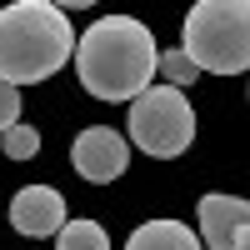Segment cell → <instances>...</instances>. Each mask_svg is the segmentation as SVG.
<instances>
[{"instance_id":"cell-1","label":"cell","mask_w":250,"mask_h":250,"mask_svg":"<svg viewBox=\"0 0 250 250\" xmlns=\"http://www.w3.org/2000/svg\"><path fill=\"white\" fill-rule=\"evenodd\" d=\"M75 70L80 85L95 100H135L145 85H155V35L135 15H105L85 35H75Z\"/></svg>"},{"instance_id":"cell-2","label":"cell","mask_w":250,"mask_h":250,"mask_svg":"<svg viewBox=\"0 0 250 250\" xmlns=\"http://www.w3.org/2000/svg\"><path fill=\"white\" fill-rule=\"evenodd\" d=\"M75 50L70 15L50 0H10L0 10V80L35 85L50 80Z\"/></svg>"},{"instance_id":"cell-3","label":"cell","mask_w":250,"mask_h":250,"mask_svg":"<svg viewBox=\"0 0 250 250\" xmlns=\"http://www.w3.org/2000/svg\"><path fill=\"white\" fill-rule=\"evenodd\" d=\"M185 55L205 75L250 70V0H195L185 15Z\"/></svg>"},{"instance_id":"cell-4","label":"cell","mask_w":250,"mask_h":250,"mask_svg":"<svg viewBox=\"0 0 250 250\" xmlns=\"http://www.w3.org/2000/svg\"><path fill=\"white\" fill-rule=\"evenodd\" d=\"M130 145H140L145 155H160V160H175L190 150L195 140V110L185 90L175 85H145L130 100Z\"/></svg>"},{"instance_id":"cell-5","label":"cell","mask_w":250,"mask_h":250,"mask_svg":"<svg viewBox=\"0 0 250 250\" xmlns=\"http://www.w3.org/2000/svg\"><path fill=\"white\" fill-rule=\"evenodd\" d=\"M70 165L80 180L90 185H110L125 175V165H130V145H125L120 130H110V125H90V130H80L75 145H70Z\"/></svg>"},{"instance_id":"cell-6","label":"cell","mask_w":250,"mask_h":250,"mask_svg":"<svg viewBox=\"0 0 250 250\" xmlns=\"http://www.w3.org/2000/svg\"><path fill=\"white\" fill-rule=\"evenodd\" d=\"M195 215H200V250H240L250 245V205L240 195H200L195 205Z\"/></svg>"},{"instance_id":"cell-7","label":"cell","mask_w":250,"mask_h":250,"mask_svg":"<svg viewBox=\"0 0 250 250\" xmlns=\"http://www.w3.org/2000/svg\"><path fill=\"white\" fill-rule=\"evenodd\" d=\"M60 220H65V195L55 190V185H25V190H15L10 200V225L20 235H55Z\"/></svg>"},{"instance_id":"cell-8","label":"cell","mask_w":250,"mask_h":250,"mask_svg":"<svg viewBox=\"0 0 250 250\" xmlns=\"http://www.w3.org/2000/svg\"><path fill=\"white\" fill-rule=\"evenodd\" d=\"M125 250H200V235L190 225H180V220H145L125 240Z\"/></svg>"},{"instance_id":"cell-9","label":"cell","mask_w":250,"mask_h":250,"mask_svg":"<svg viewBox=\"0 0 250 250\" xmlns=\"http://www.w3.org/2000/svg\"><path fill=\"white\" fill-rule=\"evenodd\" d=\"M55 250H110V235L100 230L95 220H60Z\"/></svg>"},{"instance_id":"cell-10","label":"cell","mask_w":250,"mask_h":250,"mask_svg":"<svg viewBox=\"0 0 250 250\" xmlns=\"http://www.w3.org/2000/svg\"><path fill=\"white\" fill-rule=\"evenodd\" d=\"M155 75L165 80V85H175V90H185V85H195V80H200L195 60L185 55V50H160V55H155Z\"/></svg>"},{"instance_id":"cell-11","label":"cell","mask_w":250,"mask_h":250,"mask_svg":"<svg viewBox=\"0 0 250 250\" xmlns=\"http://www.w3.org/2000/svg\"><path fill=\"white\" fill-rule=\"evenodd\" d=\"M0 145H5V160H35V150H40V130L15 120L10 130H0Z\"/></svg>"},{"instance_id":"cell-12","label":"cell","mask_w":250,"mask_h":250,"mask_svg":"<svg viewBox=\"0 0 250 250\" xmlns=\"http://www.w3.org/2000/svg\"><path fill=\"white\" fill-rule=\"evenodd\" d=\"M15 120H20V85L0 80V130H10Z\"/></svg>"},{"instance_id":"cell-13","label":"cell","mask_w":250,"mask_h":250,"mask_svg":"<svg viewBox=\"0 0 250 250\" xmlns=\"http://www.w3.org/2000/svg\"><path fill=\"white\" fill-rule=\"evenodd\" d=\"M50 5H60V10H85V5H95V0H50Z\"/></svg>"},{"instance_id":"cell-14","label":"cell","mask_w":250,"mask_h":250,"mask_svg":"<svg viewBox=\"0 0 250 250\" xmlns=\"http://www.w3.org/2000/svg\"><path fill=\"white\" fill-rule=\"evenodd\" d=\"M240 250H250V245H240Z\"/></svg>"}]
</instances>
